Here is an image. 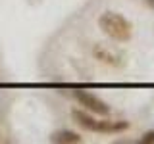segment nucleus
<instances>
[{
  "label": "nucleus",
  "mask_w": 154,
  "mask_h": 144,
  "mask_svg": "<svg viewBox=\"0 0 154 144\" xmlns=\"http://www.w3.org/2000/svg\"><path fill=\"white\" fill-rule=\"evenodd\" d=\"M98 25L110 38H114L118 42H127L133 35L131 23L122 14H116V12H104L98 17Z\"/></svg>",
  "instance_id": "nucleus-1"
},
{
  "label": "nucleus",
  "mask_w": 154,
  "mask_h": 144,
  "mask_svg": "<svg viewBox=\"0 0 154 144\" xmlns=\"http://www.w3.org/2000/svg\"><path fill=\"white\" fill-rule=\"evenodd\" d=\"M75 98L79 100L81 106H85L89 112L93 113H98V115H108L110 113V106L102 102V100L98 98V96L91 94V92H85V90H77L75 92Z\"/></svg>",
  "instance_id": "nucleus-2"
},
{
  "label": "nucleus",
  "mask_w": 154,
  "mask_h": 144,
  "mask_svg": "<svg viewBox=\"0 0 154 144\" xmlns=\"http://www.w3.org/2000/svg\"><path fill=\"white\" fill-rule=\"evenodd\" d=\"M71 115H73L75 123L79 125V127L87 129V131H94V133H98V121H96L93 115H89L87 112H83V110H73V112H71Z\"/></svg>",
  "instance_id": "nucleus-3"
},
{
  "label": "nucleus",
  "mask_w": 154,
  "mask_h": 144,
  "mask_svg": "<svg viewBox=\"0 0 154 144\" xmlns=\"http://www.w3.org/2000/svg\"><path fill=\"white\" fill-rule=\"evenodd\" d=\"M93 54H94V58H96V60L104 62V64H110V65H114V67L122 65V62H119V58L116 56V54H112L110 50H106V48H102V46H94Z\"/></svg>",
  "instance_id": "nucleus-4"
},
{
  "label": "nucleus",
  "mask_w": 154,
  "mask_h": 144,
  "mask_svg": "<svg viewBox=\"0 0 154 144\" xmlns=\"http://www.w3.org/2000/svg\"><path fill=\"white\" fill-rule=\"evenodd\" d=\"M50 140L58 142V144H71V142H81V136L77 133H71V131H62V133H56Z\"/></svg>",
  "instance_id": "nucleus-5"
},
{
  "label": "nucleus",
  "mask_w": 154,
  "mask_h": 144,
  "mask_svg": "<svg viewBox=\"0 0 154 144\" xmlns=\"http://www.w3.org/2000/svg\"><path fill=\"white\" fill-rule=\"evenodd\" d=\"M141 142H144V144H148V142H154V131H148V133H144V134H143V138H141Z\"/></svg>",
  "instance_id": "nucleus-6"
}]
</instances>
